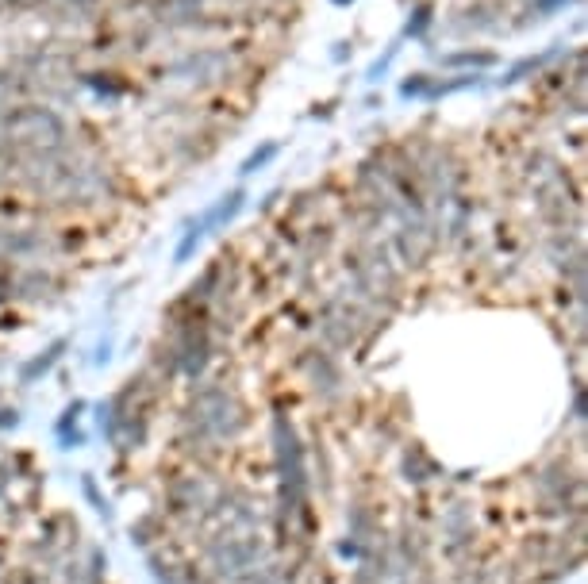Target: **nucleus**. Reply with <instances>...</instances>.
<instances>
[{
    "label": "nucleus",
    "instance_id": "obj_1",
    "mask_svg": "<svg viewBox=\"0 0 588 584\" xmlns=\"http://www.w3.org/2000/svg\"><path fill=\"white\" fill-rule=\"evenodd\" d=\"M442 553H447L450 561H461L466 553H473V504H450L447 512H442Z\"/></svg>",
    "mask_w": 588,
    "mask_h": 584
},
{
    "label": "nucleus",
    "instance_id": "obj_2",
    "mask_svg": "<svg viewBox=\"0 0 588 584\" xmlns=\"http://www.w3.org/2000/svg\"><path fill=\"white\" fill-rule=\"evenodd\" d=\"M400 469H404V477L412 480V485H431V480H439V461H431L427 458V450L423 446H404L400 450Z\"/></svg>",
    "mask_w": 588,
    "mask_h": 584
},
{
    "label": "nucleus",
    "instance_id": "obj_3",
    "mask_svg": "<svg viewBox=\"0 0 588 584\" xmlns=\"http://www.w3.org/2000/svg\"><path fill=\"white\" fill-rule=\"evenodd\" d=\"M166 531H169V526H166V515H162V512H150V515H142L139 523H131V542H135V546H146V550H150L158 539H166Z\"/></svg>",
    "mask_w": 588,
    "mask_h": 584
},
{
    "label": "nucleus",
    "instance_id": "obj_4",
    "mask_svg": "<svg viewBox=\"0 0 588 584\" xmlns=\"http://www.w3.org/2000/svg\"><path fill=\"white\" fill-rule=\"evenodd\" d=\"M81 485H85V496H89V500H92V507H97V512H100V515H112V507H108V500H100V492H97V480H92V477H85V480H81Z\"/></svg>",
    "mask_w": 588,
    "mask_h": 584
},
{
    "label": "nucleus",
    "instance_id": "obj_5",
    "mask_svg": "<svg viewBox=\"0 0 588 584\" xmlns=\"http://www.w3.org/2000/svg\"><path fill=\"white\" fill-rule=\"evenodd\" d=\"M20 423V416H16V408L12 411H0V427H16Z\"/></svg>",
    "mask_w": 588,
    "mask_h": 584
}]
</instances>
